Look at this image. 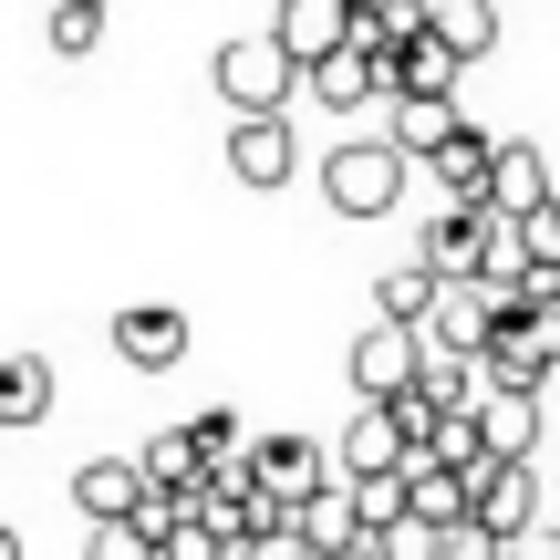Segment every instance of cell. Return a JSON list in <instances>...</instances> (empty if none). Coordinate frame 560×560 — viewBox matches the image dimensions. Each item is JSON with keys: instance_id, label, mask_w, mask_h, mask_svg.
<instances>
[{"instance_id": "1", "label": "cell", "mask_w": 560, "mask_h": 560, "mask_svg": "<svg viewBox=\"0 0 560 560\" xmlns=\"http://www.w3.org/2000/svg\"><path fill=\"white\" fill-rule=\"evenodd\" d=\"M405 177H416V166H405L384 136H342L332 156H322V198H332V219H384V208L405 198Z\"/></svg>"}, {"instance_id": "2", "label": "cell", "mask_w": 560, "mask_h": 560, "mask_svg": "<svg viewBox=\"0 0 560 560\" xmlns=\"http://www.w3.org/2000/svg\"><path fill=\"white\" fill-rule=\"evenodd\" d=\"M208 83H219V104H229V115H280V104L301 94V73L280 62V42H270V32H240V42H219Z\"/></svg>"}, {"instance_id": "3", "label": "cell", "mask_w": 560, "mask_h": 560, "mask_svg": "<svg viewBox=\"0 0 560 560\" xmlns=\"http://www.w3.org/2000/svg\"><path fill=\"white\" fill-rule=\"evenodd\" d=\"M550 374H560V322L550 312H499V322H488L478 384H520V395H540Z\"/></svg>"}, {"instance_id": "4", "label": "cell", "mask_w": 560, "mask_h": 560, "mask_svg": "<svg viewBox=\"0 0 560 560\" xmlns=\"http://www.w3.org/2000/svg\"><path fill=\"white\" fill-rule=\"evenodd\" d=\"M457 478H467V520H478L499 550L540 529V478H529V467H499V457H478V467H457Z\"/></svg>"}, {"instance_id": "5", "label": "cell", "mask_w": 560, "mask_h": 560, "mask_svg": "<svg viewBox=\"0 0 560 560\" xmlns=\"http://www.w3.org/2000/svg\"><path fill=\"white\" fill-rule=\"evenodd\" d=\"M249 488H260L280 520H291L312 488H332V457H322L312 436H249Z\"/></svg>"}, {"instance_id": "6", "label": "cell", "mask_w": 560, "mask_h": 560, "mask_svg": "<svg viewBox=\"0 0 560 560\" xmlns=\"http://www.w3.org/2000/svg\"><path fill=\"white\" fill-rule=\"evenodd\" d=\"M467 425H478V457H499V467H529V446H540V395H520V384H478Z\"/></svg>"}, {"instance_id": "7", "label": "cell", "mask_w": 560, "mask_h": 560, "mask_svg": "<svg viewBox=\"0 0 560 560\" xmlns=\"http://www.w3.org/2000/svg\"><path fill=\"white\" fill-rule=\"evenodd\" d=\"M488 219H529V208H550V156L529 136H499L488 145Z\"/></svg>"}, {"instance_id": "8", "label": "cell", "mask_w": 560, "mask_h": 560, "mask_svg": "<svg viewBox=\"0 0 560 560\" xmlns=\"http://www.w3.org/2000/svg\"><path fill=\"white\" fill-rule=\"evenodd\" d=\"M270 42H280V62H291V73H312L322 52H342V42H353V11H342V0H280V11H270Z\"/></svg>"}, {"instance_id": "9", "label": "cell", "mask_w": 560, "mask_h": 560, "mask_svg": "<svg viewBox=\"0 0 560 560\" xmlns=\"http://www.w3.org/2000/svg\"><path fill=\"white\" fill-rule=\"evenodd\" d=\"M291 166H301L291 115H229V177H240V187H280Z\"/></svg>"}, {"instance_id": "10", "label": "cell", "mask_w": 560, "mask_h": 560, "mask_svg": "<svg viewBox=\"0 0 560 560\" xmlns=\"http://www.w3.org/2000/svg\"><path fill=\"white\" fill-rule=\"evenodd\" d=\"M488 322H499V312H488V301H478V280H436V312H425V353H457V363H478L488 353Z\"/></svg>"}, {"instance_id": "11", "label": "cell", "mask_w": 560, "mask_h": 560, "mask_svg": "<svg viewBox=\"0 0 560 560\" xmlns=\"http://www.w3.org/2000/svg\"><path fill=\"white\" fill-rule=\"evenodd\" d=\"M115 353L136 363V374H177V363H187V312H166V301L115 312Z\"/></svg>"}, {"instance_id": "12", "label": "cell", "mask_w": 560, "mask_h": 560, "mask_svg": "<svg viewBox=\"0 0 560 560\" xmlns=\"http://www.w3.org/2000/svg\"><path fill=\"white\" fill-rule=\"evenodd\" d=\"M405 384H416V332H395V322H374V332L353 342V395H363V405H395Z\"/></svg>"}, {"instance_id": "13", "label": "cell", "mask_w": 560, "mask_h": 560, "mask_svg": "<svg viewBox=\"0 0 560 560\" xmlns=\"http://www.w3.org/2000/svg\"><path fill=\"white\" fill-rule=\"evenodd\" d=\"M384 104H395V125H384V145H395V156L405 166H425V156H436V145L446 136H457V94H384Z\"/></svg>"}, {"instance_id": "14", "label": "cell", "mask_w": 560, "mask_h": 560, "mask_svg": "<svg viewBox=\"0 0 560 560\" xmlns=\"http://www.w3.org/2000/svg\"><path fill=\"white\" fill-rule=\"evenodd\" d=\"M301 94H312L322 115H363V104L384 94V73H374V52H353V42H342V52H322L312 73H301Z\"/></svg>"}, {"instance_id": "15", "label": "cell", "mask_w": 560, "mask_h": 560, "mask_svg": "<svg viewBox=\"0 0 560 560\" xmlns=\"http://www.w3.org/2000/svg\"><path fill=\"white\" fill-rule=\"evenodd\" d=\"M136 499H145L136 457H83V467H73V509H83V529H104V520H136Z\"/></svg>"}, {"instance_id": "16", "label": "cell", "mask_w": 560, "mask_h": 560, "mask_svg": "<svg viewBox=\"0 0 560 560\" xmlns=\"http://www.w3.org/2000/svg\"><path fill=\"white\" fill-rule=\"evenodd\" d=\"M416 32H436L457 62L499 52V0H416Z\"/></svg>"}, {"instance_id": "17", "label": "cell", "mask_w": 560, "mask_h": 560, "mask_svg": "<svg viewBox=\"0 0 560 560\" xmlns=\"http://www.w3.org/2000/svg\"><path fill=\"white\" fill-rule=\"evenodd\" d=\"M457 73H467V62L446 52L436 32H405L395 52H384V94H457Z\"/></svg>"}, {"instance_id": "18", "label": "cell", "mask_w": 560, "mask_h": 560, "mask_svg": "<svg viewBox=\"0 0 560 560\" xmlns=\"http://www.w3.org/2000/svg\"><path fill=\"white\" fill-rule=\"evenodd\" d=\"M436 280H478V260H488V208H446L436 229H425V249H416Z\"/></svg>"}, {"instance_id": "19", "label": "cell", "mask_w": 560, "mask_h": 560, "mask_svg": "<svg viewBox=\"0 0 560 560\" xmlns=\"http://www.w3.org/2000/svg\"><path fill=\"white\" fill-rule=\"evenodd\" d=\"M291 540L312 550V560H332V550H363V520H353V499H342V478H332V488H312V499L291 509Z\"/></svg>"}, {"instance_id": "20", "label": "cell", "mask_w": 560, "mask_h": 560, "mask_svg": "<svg viewBox=\"0 0 560 560\" xmlns=\"http://www.w3.org/2000/svg\"><path fill=\"white\" fill-rule=\"evenodd\" d=\"M405 467V425H395V405H363L353 425H342V478H395Z\"/></svg>"}, {"instance_id": "21", "label": "cell", "mask_w": 560, "mask_h": 560, "mask_svg": "<svg viewBox=\"0 0 560 560\" xmlns=\"http://www.w3.org/2000/svg\"><path fill=\"white\" fill-rule=\"evenodd\" d=\"M395 488H405V520H425V529H457V520H467V478H457V467L405 457V467H395Z\"/></svg>"}, {"instance_id": "22", "label": "cell", "mask_w": 560, "mask_h": 560, "mask_svg": "<svg viewBox=\"0 0 560 560\" xmlns=\"http://www.w3.org/2000/svg\"><path fill=\"white\" fill-rule=\"evenodd\" d=\"M488 145H499V136H478V125H457V136H446L436 156H425V177H436V187H446L457 208H478V198H488Z\"/></svg>"}, {"instance_id": "23", "label": "cell", "mask_w": 560, "mask_h": 560, "mask_svg": "<svg viewBox=\"0 0 560 560\" xmlns=\"http://www.w3.org/2000/svg\"><path fill=\"white\" fill-rule=\"evenodd\" d=\"M42 416H52V363L0 353V425H42Z\"/></svg>"}, {"instance_id": "24", "label": "cell", "mask_w": 560, "mask_h": 560, "mask_svg": "<svg viewBox=\"0 0 560 560\" xmlns=\"http://www.w3.org/2000/svg\"><path fill=\"white\" fill-rule=\"evenodd\" d=\"M136 478L156 488V499H187V488L208 478V467H198V446H187V425H166V436H145V446H136Z\"/></svg>"}, {"instance_id": "25", "label": "cell", "mask_w": 560, "mask_h": 560, "mask_svg": "<svg viewBox=\"0 0 560 560\" xmlns=\"http://www.w3.org/2000/svg\"><path fill=\"white\" fill-rule=\"evenodd\" d=\"M374 312L395 322V332H425V312H436V270H425V260H395V270L374 280Z\"/></svg>"}, {"instance_id": "26", "label": "cell", "mask_w": 560, "mask_h": 560, "mask_svg": "<svg viewBox=\"0 0 560 560\" xmlns=\"http://www.w3.org/2000/svg\"><path fill=\"white\" fill-rule=\"evenodd\" d=\"M405 395H425L436 416H467V405H478V363H457V353H425V342H416V384H405Z\"/></svg>"}, {"instance_id": "27", "label": "cell", "mask_w": 560, "mask_h": 560, "mask_svg": "<svg viewBox=\"0 0 560 560\" xmlns=\"http://www.w3.org/2000/svg\"><path fill=\"white\" fill-rule=\"evenodd\" d=\"M42 32H52V52H62V62L104 52V0H52V21H42Z\"/></svg>"}, {"instance_id": "28", "label": "cell", "mask_w": 560, "mask_h": 560, "mask_svg": "<svg viewBox=\"0 0 560 560\" xmlns=\"http://www.w3.org/2000/svg\"><path fill=\"white\" fill-rule=\"evenodd\" d=\"M342 499H353V520H363V540H374L384 520H405V488H395V478H342Z\"/></svg>"}, {"instance_id": "29", "label": "cell", "mask_w": 560, "mask_h": 560, "mask_svg": "<svg viewBox=\"0 0 560 560\" xmlns=\"http://www.w3.org/2000/svg\"><path fill=\"white\" fill-rule=\"evenodd\" d=\"M83 560H156V540L136 520H104V529H83Z\"/></svg>"}, {"instance_id": "30", "label": "cell", "mask_w": 560, "mask_h": 560, "mask_svg": "<svg viewBox=\"0 0 560 560\" xmlns=\"http://www.w3.org/2000/svg\"><path fill=\"white\" fill-rule=\"evenodd\" d=\"M156 560H229V550H219V540H208V529H198V520H187V499H177V520H166V529H156Z\"/></svg>"}, {"instance_id": "31", "label": "cell", "mask_w": 560, "mask_h": 560, "mask_svg": "<svg viewBox=\"0 0 560 560\" xmlns=\"http://www.w3.org/2000/svg\"><path fill=\"white\" fill-rule=\"evenodd\" d=\"M436 560H499V540L478 520H457V529H436Z\"/></svg>"}, {"instance_id": "32", "label": "cell", "mask_w": 560, "mask_h": 560, "mask_svg": "<svg viewBox=\"0 0 560 560\" xmlns=\"http://www.w3.org/2000/svg\"><path fill=\"white\" fill-rule=\"evenodd\" d=\"M240 560H312V550H301V540H291V529H260V540H249Z\"/></svg>"}, {"instance_id": "33", "label": "cell", "mask_w": 560, "mask_h": 560, "mask_svg": "<svg viewBox=\"0 0 560 560\" xmlns=\"http://www.w3.org/2000/svg\"><path fill=\"white\" fill-rule=\"evenodd\" d=\"M0 560H21V529H11V520H0Z\"/></svg>"}, {"instance_id": "34", "label": "cell", "mask_w": 560, "mask_h": 560, "mask_svg": "<svg viewBox=\"0 0 560 560\" xmlns=\"http://www.w3.org/2000/svg\"><path fill=\"white\" fill-rule=\"evenodd\" d=\"M332 560H374V550H332Z\"/></svg>"}, {"instance_id": "35", "label": "cell", "mask_w": 560, "mask_h": 560, "mask_svg": "<svg viewBox=\"0 0 560 560\" xmlns=\"http://www.w3.org/2000/svg\"><path fill=\"white\" fill-rule=\"evenodd\" d=\"M229 560H240V550H229Z\"/></svg>"}]
</instances>
